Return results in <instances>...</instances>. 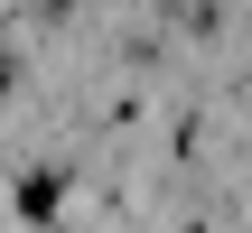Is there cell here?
<instances>
[{
	"label": "cell",
	"mask_w": 252,
	"mask_h": 233,
	"mask_svg": "<svg viewBox=\"0 0 252 233\" xmlns=\"http://www.w3.org/2000/svg\"><path fill=\"white\" fill-rule=\"evenodd\" d=\"M56 196H65V177H47V168H37V177H19V215H28V224H47V215H56Z\"/></svg>",
	"instance_id": "6da1fadb"
}]
</instances>
